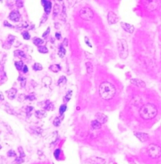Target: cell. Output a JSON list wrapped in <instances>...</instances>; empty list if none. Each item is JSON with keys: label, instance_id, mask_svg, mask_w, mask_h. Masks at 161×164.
Here are the masks:
<instances>
[{"label": "cell", "instance_id": "cell-26", "mask_svg": "<svg viewBox=\"0 0 161 164\" xmlns=\"http://www.w3.org/2000/svg\"><path fill=\"white\" fill-rule=\"evenodd\" d=\"M15 65H16L17 70L20 71V70H22V69L23 68V61H16V63H15Z\"/></svg>", "mask_w": 161, "mask_h": 164}, {"label": "cell", "instance_id": "cell-11", "mask_svg": "<svg viewBox=\"0 0 161 164\" xmlns=\"http://www.w3.org/2000/svg\"><path fill=\"white\" fill-rule=\"evenodd\" d=\"M130 82L136 86H138L139 88H144L146 86L145 83L139 79H130Z\"/></svg>", "mask_w": 161, "mask_h": 164}, {"label": "cell", "instance_id": "cell-35", "mask_svg": "<svg viewBox=\"0 0 161 164\" xmlns=\"http://www.w3.org/2000/svg\"><path fill=\"white\" fill-rule=\"evenodd\" d=\"M71 97V91H69L68 92V94L67 95H65V99L67 100V101H69L70 100V98Z\"/></svg>", "mask_w": 161, "mask_h": 164}, {"label": "cell", "instance_id": "cell-34", "mask_svg": "<svg viewBox=\"0 0 161 164\" xmlns=\"http://www.w3.org/2000/svg\"><path fill=\"white\" fill-rule=\"evenodd\" d=\"M59 154H60V150H56L54 151V156H55V157L56 158V159H58Z\"/></svg>", "mask_w": 161, "mask_h": 164}, {"label": "cell", "instance_id": "cell-19", "mask_svg": "<svg viewBox=\"0 0 161 164\" xmlns=\"http://www.w3.org/2000/svg\"><path fill=\"white\" fill-rule=\"evenodd\" d=\"M50 69L52 71H53V72L55 73H57L58 72V71L61 70L60 68V66H59V65H51V66L50 67Z\"/></svg>", "mask_w": 161, "mask_h": 164}, {"label": "cell", "instance_id": "cell-36", "mask_svg": "<svg viewBox=\"0 0 161 164\" xmlns=\"http://www.w3.org/2000/svg\"><path fill=\"white\" fill-rule=\"evenodd\" d=\"M84 40H85V43H86V44H87V46H88L90 47H92V45H91L90 43V41H89L88 37H84Z\"/></svg>", "mask_w": 161, "mask_h": 164}, {"label": "cell", "instance_id": "cell-16", "mask_svg": "<svg viewBox=\"0 0 161 164\" xmlns=\"http://www.w3.org/2000/svg\"><path fill=\"white\" fill-rule=\"evenodd\" d=\"M65 53H66V51H65V48L63 47V45H60L59 47V52H58V55L61 58H63L64 55H65Z\"/></svg>", "mask_w": 161, "mask_h": 164}, {"label": "cell", "instance_id": "cell-28", "mask_svg": "<svg viewBox=\"0 0 161 164\" xmlns=\"http://www.w3.org/2000/svg\"><path fill=\"white\" fill-rule=\"evenodd\" d=\"M22 36L24 40H29V39H30V35H29V34L28 31H24V32L22 33Z\"/></svg>", "mask_w": 161, "mask_h": 164}, {"label": "cell", "instance_id": "cell-14", "mask_svg": "<svg viewBox=\"0 0 161 164\" xmlns=\"http://www.w3.org/2000/svg\"><path fill=\"white\" fill-rule=\"evenodd\" d=\"M35 115L38 118L41 119L43 118H46L47 114L45 111H43V110H38V111L35 112Z\"/></svg>", "mask_w": 161, "mask_h": 164}, {"label": "cell", "instance_id": "cell-41", "mask_svg": "<svg viewBox=\"0 0 161 164\" xmlns=\"http://www.w3.org/2000/svg\"><path fill=\"white\" fill-rule=\"evenodd\" d=\"M68 39L67 38H64V41H63V44L64 46H68Z\"/></svg>", "mask_w": 161, "mask_h": 164}, {"label": "cell", "instance_id": "cell-30", "mask_svg": "<svg viewBox=\"0 0 161 164\" xmlns=\"http://www.w3.org/2000/svg\"><path fill=\"white\" fill-rule=\"evenodd\" d=\"M60 123L61 121H60V120L59 119V118H56L54 120V121H53V125L56 127H58L59 125H60Z\"/></svg>", "mask_w": 161, "mask_h": 164}, {"label": "cell", "instance_id": "cell-25", "mask_svg": "<svg viewBox=\"0 0 161 164\" xmlns=\"http://www.w3.org/2000/svg\"><path fill=\"white\" fill-rule=\"evenodd\" d=\"M33 70L35 71H41L42 70V65L39 63H35L33 65Z\"/></svg>", "mask_w": 161, "mask_h": 164}, {"label": "cell", "instance_id": "cell-24", "mask_svg": "<svg viewBox=\"0 0 161 164\" xmlns=\"http://www.w3.org/2000/svg\"><path fill=\"white\" fill-rule=\"evenodd\" d=\"M14 54H15V56H17V57L26 58V55H25V53H23V52H22V51H20V50H17V51H15Z\"/></svg>", "mask_w": 161, "mask_h": 164}, {"label": "cell", "instance_id": "cell-4", "mask_svg": "<svg viewBox=\"0 0 161 164\" xmlns=\"http://www.w3.org/2000/svg\"><path fill=\"white\" fill-rule=\"evenodd\" d=\"M148 156L153 159H156L161 156V149L156 144H150L147 149Z\"/></svg>", "mask_w": 161, "mask_h": 164}, {"label": "cell", "instance_id": "cell-18", "mask_svg": "<svg viewBox=\"0 0 161 164\" xmlns=\"http://www.w3.org/2000/svg\"><path fill=\"white\" fill-rule=\"evenodd\" d=\"M33 43H34L35 46L39 47V46H41V45L44 43V40H42L40 38L35 37L34 38V40H33Z\"/></svg>", "mask_w": 161, "mask_h": 164}, {"label": "cell", "instance_id": "cell-32", "mask_svg": "<svg viewBox=\"0 0 161 164\" xmlns=\"http://www.w3.org/2000/svg\"><path fill=\"white\" fill-rule=\"evenodd\" d=\"M16 5L18 8L22 7L23 5V2L22 1H21V0H17V1H16Z\"/></svg>", "mask_w": 161, "mask_h": 164}, {"label": "cell", "instance_id": "cell-13", "mask_svg": "<svg viewBox=\"0 0 161 164\" xmlns=\"http://www.w3.org/2000/svg\"><path fill=\"white\" fill-rule=\"evenodd\" d=\"M8 93V98L11 100H12L14 99L15 96H16V93H17V89H14V88H12L10 89V90L7 91Z\"/></svg>", "mask_w": 161, "mask_h": 164}, {"label": "cell", "instance_id": "cell-43", "mask_svg": "<svg viewBox=\"0 0 161 164\" xmlns=\"http://www.w3.org/2000/svg\"><path fill=\"white\" fill-rule=\"evenodd\" d=\"M0 99H1V100H2V101H3V100H4V95H3V94L2 93V92H1V93H0Z\"/></svg>", "mask_w": 161, "mask_h": 164}, {"label": "cell", "instance_id": "cell-7", "mask_svg": "<svg viewBox=\"0 0 161 164\" xmlns=\"http://www.w3.org/2000/svg\"><path fill=\"white\" fill-rule=\"evenodd\" d=\"M41 4H42V5L44 7V11H45L46 13L50 14V11H51V9H52V3L50 1H47V0H42L41 1Z\"/></svg>", "mask_w": 161, "mask_h": 164}, {"label": "cell", "instance_id": "cell-8", "mask_svg": "<svg viewBox=\"0 0 161 164\" xmlns=\"http://www.w3.org/2000/svg\"><path fill=\"white\" fill-rule=\"evenodd\" d=\"M9 18L14 22H17L20 19V14L17 11H13L10 13Z\"/></svg>", "mask_w": 161, "mask_h": 164}, {"label": "cell", "instance_id": "cell-21", "mask_svg": "<svg viewBox=\"0 0 161 164\" xmlns=\"http://www.w3.org/2000/svg\"><path fill=\"white\" fill-rule=\"evenodd\" d=\"M156 1H149V4H148V9H149L150 10H154L155 8L157 7V4Z\"/></svg>", "mask_w": 161, "mask_h": 164}, {"label": "cell", "instance_id": "cell-2", "mask_svg": "<svg viewBox=\"0 0 161 164\" xmlns=\"http://www.w3.org/2000/svg\"><path fill=\"white\" fill-rule=\"evenodd\" d=\"M139 114L144 120H151L157 114V109L153 104L147 103L142 106L139 111Z\"/></svg>", "mask_w": 161, "mask_h": 164}, {"label": "cell", "instance_id": "cell-10", "mask_svg": "<svg viewBox=\"0 0 161 164\" xmlns=\"http://www.w3.org/2000/svg\"><path fill=\"white\" fill-rule=\"evenodd\" d=\"M95 117H96V120L99 121L101 124H105L107 121V120H108V118H107V116L103 114H101V113H98V114H96V115H95Z\"/></svg>", "mask_w": 161, "mask_h": 164}, {"label": "cell", "instance_id": "cell-5", "mask_svg": "<svg viewBox=\"0 0 161 164\" xmlns=\"http://www.w3.org/2000/svg\"><path fill=\"white\" fill-rule=\"evenodd\" d=\"M80 16L82 19L89 21L94 17V12L89 7H84L80 10Z\"/></svg>", "mask_w": 161, "mask_h": 164}, {"label": "cell", "instance_id": "cell-40", "mask_svg": "<svg viewBox=\"0 0 161 164\" xmlns=\"http://www.w3.org/2000/svg\"><path fill=\"white\" fill-rule=\"evenodd\" d=\"M28 67H27V65H25L23 68V72L26 73L28 72Z\"/></svg>", "mask_w": 161, "mask_h": 164}, {"label": "cell", "instance_id": "cell-3", "mask_svg": "<svg viewBox=\"0 0 161 164\" xmlns=\"http://www.w3.org/2000/svg\"><path fill=\"white\" fill-rule=\"evenodd\" d=\"M117 47L120 57L123 59H126L129 55V49L126 40L123 39L118 40L117 41Z\"/></svg>", "mask_w": 161, "mask_h": 164}, {"label": "cell", "instance_id": "cell-37", "mask_svg": "<svg viewBox=\"0 0 161 164\" xmlns=\"http://www.w3.org/2000/svg\"><path fill=\"white\" fill-rule=\"evenodd\" d=\"M50 28H47V30H46V31L45 32H44V34H43V35H42V37H46L47 36V35H48V34L50 33Z\"/></svg>", "mask_w": 161, "mask_h": 164}, {"label": "cell", "instance_id": "cell-29", "mask_svg": "<svg viewBox=\"0 0 161 164\" xmlns=\"http://www.w3.org/2000/svg\"><path fill=\"white\" fill-rule=\"evenodd\" d=\"M67 109V107L65 105H62L59 107V114L60 115H63L64 113L65 112V110Z\"/></svg>", "mask_w": 161, "mask_h": 164}, {"label": "cell", "instance_id": "cell-1", "mask_svg": "<svg viewBox=\"0 0 161 164\" xmlns=\"http://www.w3.org/2000/svg\"><path fill=\"white\" fill-rule=\"evenodd\" d=\"M99 94L103 100H110L114 97L116 94V88L112 83L107 82H103L100 85Z\"/></svg>", "mask_w": 161, "mask_h": 164}, {"label": "cell", "instance_id": "cell-22", "mask_svg": "<svg viewBox=\"0 0 161 164\" xmlns=\"http://www.w3.org/2000/svg\"><path fill=\"white\" fill-rule=\"evenodd\" d=\"M60 11V7L58 4H56L54 5V7H53V16H56Z\"/></svg>", "mask_w": 161, "mask_h": 164}, {"label": "cell", "instance_id": "cell-17", "mask_svg": "<svg viewBox=\"0 0 161 164\" xmlns=\"http://www.w3.org/2000/svg\"><path fill=\"white\" fill-rule=\"evenodd\" d=\"M91 126L92 127L94 130H98L101 128V126H102V124H101L99 121H98L97 120H94L92 121L91 123Z\"/></svg>", "mask_w": 161, "mask_h": 164}, {"label": "cell", "instance_id": "cell-31", "mask_svg": "<svg viewBox=\"0 0 161 164\" xmlns=\"http://www.w3.org/2000/svg\"><path fill=\"white\" fill-rule=\"evenodd\" d=\"M62 82H66V77L65 76H62L61 77H59V79L58 80V84H60Z\"/></svg>", "mask_w": 161, "mask_h": 164}, {"label": "cell", "instance_id": "cell-15", "mask_svg": "<svg viewBox=\"0 0 161 164\" xmlns=\"http://www.w3.org/2000/svg\"><path fill=\"white\" fill-rule=\"evenodd\" d=\"M92 163L94 164H105V160L100 157L92 158Z\"/></svg>", "mask_w": 161, "mask_h": 164}, {"label": "cell", "instance_id": "cell-20", "mask_svg": "<svg viewBox=\"0 0 161 164\" xmlns=\"http://www.w3.org/2000/svg\"><path fill=\"white\" fill-rule=\"evenodd\" d=\"M86 70H87V72L88 73H91L93 71V65H92L90 62H86Z\"/></svg>", "mask_w": 161, "mask_h": 164}, {"label": "cell", "instance_id": "cell-6", "mask_svg": "<svg viewBox=\"0 0 161 164\" xmlns=\"http://www.w3.org/2000/svg\"><path fill=\"white\" fill-rule=\"evenodd\" d=\"M108 21L110 25L114 24V23H117L118 21V18L116 15L112 12V11H110L108 14Z\"/></svg>", "mask_w": 161, "mask_h": 164}, {"label": "cell", "instance_id": "cell-42", "mask_svg": "<svg viewBox=\"0 0 161 164\" xmlns=\"http://www.w3.org/2000/svg\"><path fill=\"white\" fill-rule=\"evenodd\" d=\"M56 37L57 38V40H59L61 39V34H59V33H56Z\"/></svg>", "mask_w": 161, "mask_h": 164}, {"label": "cell", "instance_id": "cell-9", "mask_svg": "<svg viewBox=\"0 0 161 164\" xmlns=\"http://www.w3.org/2000/svg\"><path fill=\"white\" fill-rule=\"evenodd\" d=\"M120 25L124 31L129 32V33H130V34H132V33H133L134 29H135V28H134L133 25L129 24V23H124V22H121Z\"/></svg>", "mask_w": 161, "mask_h": 164}, {"label": "cell", "instance_id": "cell-38", "mask_svg": "<svg viewBox=\"0 0 161 164\" xmlns=\"http://www.w3.org/2000/svg\"><path fill=\"white\" fill-rule=\"evenodd\" d=\"M4 25L5 26L8 27V28H14V26L11 25L10 24V23H9L8 22H7V21H4Z\"/></svg>", "mask_w": 161, "mask_h": 164}, {"label": "cell", "instance_id": "cell-23", "mask_svg": "<svg viewBox=\"0 0 161 164\" xmlns=\"http://www.w3.org/2000/svg\"><path fill=\"white\" fill-rule=\"evenodd\" d=\"M38 50L39 52L41 53H47L48 52V49L46 46H39L38 47Z\"/></svg>", "mask_w": 161, "mask_h": 164}, {"label": "cell", "instance_id": "cell-39", "mask_svg": "<svg viewBox=\"0 0 161 164\" xmlns=\"http://www.w3.org/2000/svg\"><path fill=\"white\" fill-rule=\"evenodd\" d=\"M26 98H28V99L29 100H30V101H33V100L35 99V97H34V95H28V96Z\"/></svg>", "mask_w": 161, "mask_h": 164}, {"label": "cell", "instance_id": "cell-12", "mask_svg": "<svg viewBox=\"0 0 161 164\" xmlns=\"http://www.w3.org/2000/svg\"><path fill=\"white\" fill-rule=\"evenodd\" d=\"M135 135L138 138L141 142H146L148 139V135L144 133H135Z\"/></svg>", "mask_w": 161, "mask_h": 164}, {"label": "cell", "instance_id": "cell-33", "mask_svg": "<svg viewBox=\"0 0 161 164\" xmlns=\"http://www.w3.org/2000/svg\"><path fill=\"white\" fill-rule=\"evenodd\" d=\"M8 156H10V157H14V156H16V154L14 150H10L8 151Z\"/></svg>", "mask_w": 161, "mask_h": 164}, {"label": "cell", "instance_id": "cell-27", "mask_svg": "<svg viewBox=\"0 0 161 164\" xmlns=\"http://www.w3.org/2000/svg\"><path fill=\"white\" fill-rule=\"evenodd\" d=\"M53 108V106L52 105V103H50L49 101H46V106L44 107V109H47V110H50V111H51Z\"/></svg>", "mask_w": 161, "mask_h": 164}]
</instances>
